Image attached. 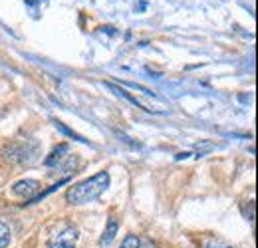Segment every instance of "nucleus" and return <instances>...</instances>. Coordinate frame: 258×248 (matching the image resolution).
<instances>
[{"label": "nucleus", "instance_id": "2", "mask_svg": "<svg viewBox=\"0 0 258 248\" xmlns=\"http://www.w3.org/2000/svg\"><path fill=\"white\" fill-rule=\"evenodd\" d=\"M36 151H38V145L36 143H22V145H8L4 151H2V157L12 161V163H24V161H32L36 157Z\"/></svg>", "mask_w": 258, "mask_h": 248}, {"label": "nucleus", "instance_id": "9", "mask_svg": "<svg viewBox=\"0 0 258 248\" xmlns=\"http://www.w3.org/2000/svg\"><path fill=\"white\" fill-rule=\"evenodd\" d=\"M139 246H141V240H139L135 234H127V236L123 238V242H121L119 248H139Z\"/></svg>", "mask_w": 258, "mask_h": 248}, {"label": "nucleus", "instance_id": "5", "mask_svg": "<svg viewBox=\"0 0 258 248\" xmlns=\"http://www.w3.org/2000/svg\"><path fill=\"white\" fill-rule=\"evenodd\" d=\"M117 228H119V224H117V218L111 217L109 218V222H107V226H105V230H103V236H101V244L103 246H107V244H111L113 242V238H115V234H117Z\"/></svg>", "mask_w": 258, "mask_h": 248}, {"label": "nucleus", "instance_id": "1", "mask_svg": "<svg viewBox=\"0 0 258 248\" xmlns=\"http://www.w3.org/2000/svg\"><path fill=\"white\" fill-rule=\"evenodd\" d=\"M109 173L107 171H101L94 177L82 181V183H76L74 187L68 189L66 193V201L70 205H88V203H94L97 197L109 187Z\"/></svg>", "mask_w": 258, "mask_h": 248}, {"label": "nucleus", "instance_id": "7", "mask_svg": "<svg viewBox=\"0 0 258 248\" xmlns=\"http://www.w3.org/2000/svg\"><path fill=\"white\" fill-rule=\"evenodd\" d=\"M64 153H68V145H60V147H56L54 151H52V155L46 159V165L50 167V165H56L58 161H62L64 159Z\"/></svg>", "mask_w": 258, "mask_h": 248}, {"label": "nucleus", "instance_id": "3", "mask_svg": "<svg viewBox=\"0 0 258 248\" xmlns=\"http://www.w3.org/2000/svg\"><path fill=\"white\" fill-rule=\"evenodd\" d=\"M78 244V228L68 226L66 230L54 234L48 240V248H76Z\"/></svg>", "mask_w": 258, "mask_h": 248}, {"label": "nucleus", "instance_id": "4", "mask_svg": "<svg viewBox=\"0 0 258 248\" xmlns=\"http://www.w3.org/2000/svg\"><path fill=\"white\" fill-rule=\"evenodd\" d=\"M38 191H40V183L34 181V179H22V181L12 185V193L16 197H24V199H30Z\"/></svg>", "mask_w": 258, "mask_h": 248}, {"label": "nucleus", "instance_id": "10", "mask_svg": "<svg viewBox=\"0 0 258 248\" xmlns=\"http://www.w3.org/2000/svg\"><path fill=\"white\" fill-rule=\"evenodd\" d=\"M207 248H232V246L226 244V242H223V240H215V238H213V240L207 242Z\"/></svg>", "mask_w": 258, "mask_h": 248}, {"label": "nucleus", "instance_id": "6", "mask_svg": "<svg viewBox=\"0 0 258 248\" xmlns=\"http://www.w3.org/2000/svg\"><path fill=\"white\" fill-rule=\"evenodd\" d=\"M12 242V230L6 222L0 220V248H8Z\"/></svg>", "mask_w": 258, "mask_h": 248}, {"label": "nucleus", "instance_id": "8", "mask_svg": "<svg viewBox=\"0 0 258 248\" xmlns=\"http://www.w3.org/2000/svg\"><path fill=\"white\" fill-rule=\"evenodd\" d=\"M54 125H56V127H58V129H60L62 133H66V135H70V137H74L76 141H82V143H88V139H84V137H80L78 133H74L72 129H68V127H66V125L62 123V121H54Z\"/></svg>", "mask_w": 258, "mask_h": 248}]
</instances>
